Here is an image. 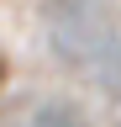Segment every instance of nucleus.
<instances>
[{
  "instance_id": "7ed1b4c3",
  "label": "nucleus",
  "mask_w": 121,
  "mask_h": 127,
  "mask_svg": "<svg viewBox=\"0 0 121 127\" xmlns=\"http://www.w3.org/2000/svg\"><path fill=\"white\" fill-rule=\"evenodd\" d=\"M26 127H32V122H26Z\"/></svg>"
},
{
  "instance_id": "f03ea898",
  "label": "nucleus",
  "mask_w": 121,
  "mask_h": 127,
  "mask_svg": "<svg viewBox=\"0 0 121 127\" xmlns=\"http://www.w3.org/2000/svg\"><path fill=\"white\" fill-rule=\"evenodd\" d=\"M0 79H5V53H0Z\"/></svg>"
},
{
  "instance_id": "f257e3e1",
  "label": "nucleus",
  "mask_w": 121,
  "mask_h": 127,
  "mask_svg": "<svg viewBox=\"0 0 121 127\" xmlns=\"http://www.w3.org/2000/svg\"><path fill=\"white\" fill-rule=\"evenodd\" d=\"M32 127H84V122L69 106H42V111H32Z\"/></svg>"
}]
</instances>
